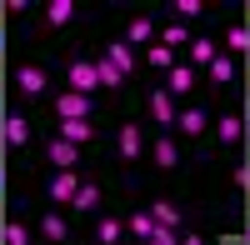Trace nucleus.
I'll return each mask as SVG.
<instances>
[{"instance_id": "f257e3e1", "label": "nucleus", "mask_w": 250, "mask_h": 245, "mask_svg": "<svg viewBox=\"0 0 250 245\" xmlns=\"http://www.w3.org/2000/svg\"><path fill=\"white\" fill-rule=\"evenodd\" d=\"M115 150H120V160H125V165H130V160H140V155H145V130L125 120V125L115 130Z\"/></svg>"}, {"instance_id": "f03ea898", "label": "nucleus", "mask_w": 250, "mask_h": 245, "mask_svg": "<svg viewBox=\"0 0 250 245\" xmlns=\"http://www.w3.org/2000/svg\"><path fill=\"white\" fill-rule=\"evenodd\" d=\"M65 80H70V90L90 95V90L100 85V75H95V60H70V65H65Z\"/></svg>"}, {"instance_id": "7ed1b4c3", "label": "nucleus", "mask_w": 250, "mask_h": 245, "mask_svg": "<svg viewBox=\"0 0 250 245\" xmlns=\"http://www.w3.org/2000/svg\"><path fill=\"white\" fill-rule=\"evenodd\" d=\"M90 110H95L90 95H80V90H65V95L55 100V115L60 120H90Z\"/></svg>"}, {"instance_id": "20e7f679", "label": "nucleus", "mask_w": 250, "mask_h": 245, "mask_svg": "<svg viewBox=\"0 0 250 245\" xmlns=\"http://www.w3.org/2000/svg\"><path fill=\"white\" fill-rule=\"evenodd\" d=\"M75 185H80V175H75V165H65L50 185H45V195L55 200V205H70V195H75Z\"/></svg>"}, {"instance_id": "39448f33", "label": "nucleus", "mask_w": 250, "mask_h": 245, "mask_svg": "<svg viewBox=\"0 0 250 245\" xmlns=\"http://www.w3.org/2000/svg\"><path fill=\"white\" fill-rule=\"evenodd\" d=\"M215 135H220V145H240V140H245V115L225 110V115L215 120Z\"/></svg>"}, {"instance_id": "423d86ee", "label": "nucleus", "mask_w": 250, "mask_h": 245, "mask_svg": "<svg viewBox=\"0 0 250 245\" xmlns=\"http://www.w3.org/2000/svg\"><path fill=\"white\" fill-rule=\"evenodd\" d=\"M15 90L20 95H45V70L40 65H20L15 70Z\"/></svg>"}, {"instance_id": "0eeeda50", "label": "nucleus", "mask_w": 250, "mask_h": 245, "mask_svg": "<svg viewBox=\"0 0 250 245\" xmlns=\"http://www.w3.org/2000/svg\"><path fill=\"white\" fill-rule=\"evenodd\" d=\"M150 160H155L160 170H175V165H180V145H175L170 135H160L155 145H150Z\"/></svg>"}, {"instance_id": "6e6552de", "label": "nucleus", "mask_w": 250, "mask_h": 245, "mask_svg": "<svg viewBox=\"0 0 250 245\" xmlns=\"http://www.w3.org/2000/svg\"><path fill=\"white\" fill-rule=\"evenodd\" d=\"M150 115L160 120V125H175V115H180L175 110V95L170 90H150Z\"/></svg>"}, {"instance_id": "1a4fd4ad", "label": "nucleus", "mask_w": 250, "mask_h": 245, "mask_svg": "<svg viewBox=\"0 0 250 245\" xmlns=\"http://www.w3.org/2000/svg\"><path fill=\"white\" fill-rule=\"evenodd\" d=\"M60 140H70V145H90L95 125H90V120H60Z\"/></svg>"}, {"instance_id": "9d476101", "label": "nucleus", "mask_w": 250, "mask_h": 245, "mask_svg": "<svg viewBox=\"0 0 250 245\" xmlns=\"http://www.w3.org/2000/svg\"><path fill=\"white\" fill-rule=\"evenodd\" d=\"M165 90H170V95H190V90H195V65H170Z\"/></svg>"}, {"instance_id": "9b49d317", "label": "nucleus", "mask_w": 250, "mask_h": 245, "mask_svg": "<svg viewBox=\"0 0 250 245\" xmlns=\"http://www.w3.org/2000/svg\"><path fill=\"white\" fill-rule=\"evenodd\" d=\"M175 130H180V135H205V110H200V105H185V110L175 115Z\"/></svg>"}, {"instance_id": "f8f14e48", "label": "nucleus", "mask_w": 250, "mask_h": 245, "mask_svg": "<svg viewBox=\"0 0 250 245\" xmlns=\"http://www.w3.org/2000/svg\"><path fill=\"white\" fill-rule=\"evenodd\" d=\"M0 135H5V145H25V140H30V120L25 115H5Z\"/></svg>"}, {"instance_id": "ddd939ff", "label": "nucleus", "mask_w": 250, "mask_h": 245, "mask_svg": "<svg viewBox=\"0 0 250 245\" xmlns=\"http://www.w3.org/2000/svg\"><path fill=\"white\" fill-rule=\"evenodd\" d=\"M215 55H220L215 40H205V35H200V40H190V65H195V70H210V60H215Z\"/></svg>"}, {"instance_id": "4468645a", "label": "nucleus", "mask_w": 250, "mask_h": 245, "mask_svg": "<svg viewBox=\"0 0 250 245\" xmlns=\"http://www.w3.org/2000/svg\"><path fill=\"white\" fill-rule=\"evenodd\" d=\"M70 205L75 210H100V185H95V180H80L75 195H70Z\"/></svg>"}, {"instance_id": "2eb2a0df", "label": "nucleus", "mask_w": 250, "mask_h": 245, "mask_svg": "<svg viewBox=\"0 0 250 245\" xmlns=\"http://www.w3.org/2000/svg\"><path fill=\"white\" fill-rule=\"evenodd\" d=\"M40 235H45V240H65L70 235V220L60 210H45V215H40Z\"/></svg>"}, {"instance_id": "dca6fc26", "label": "nucleus", "mask_w": 250, "mask_h": 245, "mask_svg": "<svg viewBox=\"0 0 250 245\" xmlns=\"http://www.w3.org/2000/svg\"><path fill=\"white\" fill-rule=\"evenodd\" d=\"M45 155L55 160L60 170H65V165H75V160H80V145H70V140H60V135H55L50 145H45Z\"/></svg>"}, {"instance_id": "f3484780", "label": "nucleus", "mask_w": 250, "mask_h": 245, "mask_svg": "<svg viewBox=\"0 0 250 245\" xmlns=\"http://www.w3.org/2000/svg\"><path fill=\"white\" fill-rule=\"evenodd\" d=\"M150 35H155V20L150 15H135L130 25H125V45H145Z\"/></svg>"}, {"instance_id": "a211bd4d", "label": "nucleus", "mask_w": 250, "mask_h": 245, "mask_svg": "<svg viewBox=\"0 0 250 245\" xmlns=\"http://www.w3.org/2000/svg\"><path fill=\"white\" fill-rule=\"evenodd\" d=\"M105 60L120 70V75H130L135 70V55H130V45H125V40H115V45H105Z\"/></svg>"}, {"instance_id": "6ab92c4d", "label": "nucleus", "mask_w": 250, "mask_h": 245, "mask_svg": "<svg viewBox=\"0 0 250 245\" xmlns=\"http://www.w3.org/2000/svg\"><path fill=\"white\" fill-rule=\"evenodd\" d=\"M75 20V0H50L45 5V25H70Z\"/></svg>"}, {"instance_id": "aec40b11", "label": "nucleus", "mask_w": 250, "mask_h": 245, "mask_svg": "<svg viewBox=\"0 0 250 245\" xmlns=\"http://www.w3.org/2000/svg\"><path fill=\"white\" fill-rule=\"evenodd\" d=\"M120 235H125V220H115V215H100V220H95V240L110 245V240H120Z\"/></svg>"}, {"instance_id": "412c9836", "label": "nucleus", "mask_w": 250, "mask_h": 245, "mask_svg": "<svg viewBox=\"0 0 250 245\" xmlns=\"http://www.w3.org/2000/svg\"><path fill=\"white\" fill-rule=\"evenodd\" d=\"M210 80H215V85H230V80H235V60L230 55H215L210 60Z\"/></svg>"}, {"instance_id": "4be33fe9", "label": "nucleus", "mask_w": 250, "mask_h": 245, "mask_svg": "<svg viewBox=\"0 0 250 245\" xmlns=\"http://www.w3.org/2000/svg\"><path fill=\"white\" fill-rule=\"evenodd\" d=\"M95 75H100V85H105V90H120V85H125V75H120V70L110 65V60H105V55H100V60H95Z\"/></svg>"}, {"instance_id": "5701e85b", "label": "nucleus", "mask_w": 250, "mask_h": 245, "mask_svg": "<svg viewBox=\"0 0 250 245\" xmlns=\"http://www.w3.org/2000/svg\"><path fill=\"white\" fill-rule=\"evenodd\" d=\"M125 230H130V235H140V240H150V230H155V215H150V210H135L130 220H125Z\"/></svg>"}, {"instance_id": "b1692460", "label": "nucleus", "mask_w": 250, "mask_h": 245, "mask_svg": "<svg viewBox=\"0 0 250 245\" xmlns=\"http://www.w3.org/2000/svg\"><path fill=\"white\" fill-rule=\"evenodd\" d=\"M150 215H155V225H175L180 230V205H170V200H155Z\"/></svg>"}, {"instance_id": "393cba45", "label": "nucleus", "mask_w": 250, "mask_h": 245, "mask_svg": "<svg viewBox=\"0 0 250 245\" xmlns=\"http://www.w3.org/2000/svg\"><path fill=\"white\" fill-rule=\"evenodd\" d=\"M160 45H190V30H185V20H170V25H165V35H160Z\"/></svg>"}, {"instance_id": "a878e982", "label": "nucleus", "mask_w": 250, "mask_h": 245, "mask_svg": "<svg viewBox=\"0 0 250 245\" xmlns=\"http://www.w3.org/2000/svg\"><path fill=\"white\" fill-rule=\"evenodd\" d=\"M145 60H150L155 70H170V65H175V50H170V45H160V40H155V45L145 50Z\"/></svg>"}, {"instance_id": "bb28decb", "label": "nucleus", "mask_w": 250, "mask_h": 245, "mask_svg": "<svg viewBox=\"0 0 250 245\" xmlns=\"http://www.w3.org/2000/svg\"><path fill=\"white\" fill-rule=\"evenodd\" d=\"M0 240H10V245H25V240H30V230L20 225V220H10V225H0Z\"/></svg>"}, {"instance_id": "cd10ccee", "label": "nucleus", "mask_w": 250, "mask_h": 245, "mask_svg": "<svg viewBox=\"0 0 250 245\" xmlns=\"http://www.w3.org/2000/svg\"><path fill=\"white\" fill-rule=\"evenodd\" d=\"M225 45H230V50H250V30L245 25H230V30H225Z\"/></svg>"}, {"instance_id": "c85d7f7f", "label": "nucleus", "mask_w": 250, "mask_h": 245, "mask_svg": "<svg viewBox=\"0 0 250 245\" xmlns=\"http://www.w3.org/2000/svg\"><path fill=\"white\" fill-rule=\"evenodd\" d=\"M150 240H155V245H175L180 235H175V225H155V230H150Z\"/></svg>"}, {"instance_id": "c756f323", "label": "nucleus", "mask_w": 250, "mask_h": 245, "mask_svg": "<svg viewBox=\"0 0 250 245\" xmlns=\"http://www.w3.org/2000/svg\"><path fill=\"white\" fill-rule=\"evenodd\" d=\"M175 10H180V20H195L205 5H200V0H175Z\"/></svg>"}, {"instance_id": "7c9ffc66", "label": "nucleus", "mask_w": 250, "mask_h": 245, "mask_svg": "<svg viewBox=\"0 0 250 245\" xmlns=\"http://www.w3.org/2000/svg\"><path fill=\"white\" fill-rule=\"evenodd\" d=\"M235 185H240V190L250 195V165H235Z\"/></svg>"}, {"instance_id": "2f4dec72", "label": "nucleus", "mask_w": 250, "mask_h": 245, "mask_svg": "<svg viewBox=\"0 0 250 245\" xmlns=\"http://www.w3.org/2000/svg\"><path fill=\"white\" fill-rule=\"evenodd\" d=\"M0 185H5V170H0Z\"/></svg>"}, {"instance_id": "473e14b6", "label": "nucleus", "mask_w": 250, "mask_h": 245, "mask_svg": "<svg viewBox=\"0 0 250 245\" xmlns=\"http://www.w3.org/2000/svg\"><path fill=\"white\" fill-rule=\"evenodd\" d=\"M245 135H250V120H245Z\"/></svg>"}, {"instance_id": "72a5a7b5", "label": "nucleus", "mask_w": 250, "mask_h": 245, "mask_svg": "<svg viewBox=\"0 0 250 245\" xmlns=\"http://www.w3.org/2000/svg\"><path fill=\"white\" fill-rule=\"evenodd\" d=\"M0 45H5V35H0Z\"/></svg>"}, {"instance_id": "f704fd0d", "label": "nucleus", "mask_w": 250, "mask_h": 245, "mask_svg": "<svg viewBox=\"0 0 250 245\" xmlns=\"http://www.w3.org/2000/svg\"><path fill=\"white\" fill-rule=\"evenodd\" d=\"M245 240H250V230H245Z\"/></svg>"}]
</instances>
